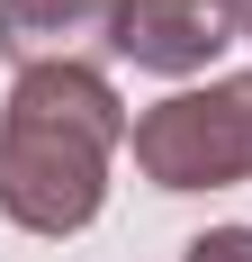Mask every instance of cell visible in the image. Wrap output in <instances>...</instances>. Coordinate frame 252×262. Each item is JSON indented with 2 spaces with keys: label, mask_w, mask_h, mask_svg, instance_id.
<instances>
[{
  "label": "cell",
  "mask_w": 252,
  "mask_h": 262,
  "mask_svg": "<svg viewBox=\"0 0 252 262\" xmlns=\"http://www.w3.org/2000/svg\"><path fill=\"white\" fill-rule=\"evenodd\" d=\"M135 136L99 63H36L0 100V217L18 235H81L108 208V163Z\"/></svg>",
  "instance_id": "1"
},
{
  "label": "cell",
  "mask_w": 252,
  "mask_h": 262,
  "mask_svg": "<svg viewBox=\"0 0 252 262\" xmlns=\"http://www.w3.org/2000/svg\"><path fill=\"white\" fill-rule=\"evenodd\" d=\"M180 262H252V226H207L180 244Z\"/></svg>",
  "instance_id": "5"
},
{
  "label": "cell",
  "mask_w": 252,
  "mask_h": 262,
  "mask_svg": "<svg viewBox=\"0 0 252 262\" xmlns=\"http://www.w3.org/2000/svg\"><path fill=\"white\" fill-rule=\"evenodd\" d=\"M225 46H243L225 0H117V27H108V54L135 73H162V81L207 73Z\"/></svg>",
  "instance_id": "3"
},
{
  "label": "cell",
  "mask_w": 252,
  "mask_h": 262,
  "mask_svg": "<svg viewBox=\"0 0 252 262\" xmlns=\"http://www.w3.org/2000/svg\"><path fill=\"white\" fill-rule=\"evenodd\" d=\"M117 27V0H0V54L36 73V63H90Z\"/></svg>",
  "instance_id": "4"
},
{
  "label": "cell",
  "mask_w": 252,
  "mask_h": 262,
  "mask_svg": "<svg viewBox=\"0 0 252 262\" xmlns=\"http://www.w3.org/2000/svg\"><path fill=\"white\" fill-rule=\"evenodd\" d=\"M225 9H234V36L252 46V0H225Z\"/></svg>",
  "instance_id": "6"
},
{
  "label": "cell",
  "mask_w": 252,
  "mask_h": 262,
  "mask_svg": "<svg viewBox=\"0 0 252 262\" xmlns=\"http://www.w3.org/2000/svg\"><path fill=\"white\" fill-rule=\"evenodd\" d=\"M153 190H234L252 181V73H207L198 91L153 100L126 136Z\"/></svg>",
  "instance_id": "2"
}]
</instances>
